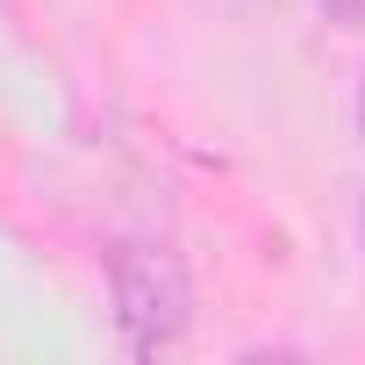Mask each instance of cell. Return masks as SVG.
<instances>
[{
    "instance_id": "6da1fadb",
    "label": "cell",
    "mask_w": 365,
    "mask_h": 365,
    "mask_svg": "<svg viewBox=\"0 0 365 365\" xmlns=\"http://www.w3.org/2000/svg\"><path fill=\"white\" fill-rule=\"evenodd\" d=\"M115 294H122V315H129V344L136 351H165L179 336V279L165 258H122L115 265Z\"/></svg>"
},
{
    "instance_id": "7a4b0ae2",
    "label": "cell",
    "mask_w": 365,
    "mask_h": 365,
    "mask_svg": "<svg viewBox=\"0 0 365 365\" xmlns=\"http://www.w3.org/2000/svg\"><path fill=\"white\" fill-rule=\"evenodd\" d=\"M358 122H365V93H358Z\"/></svg>"
}]
</instances>
